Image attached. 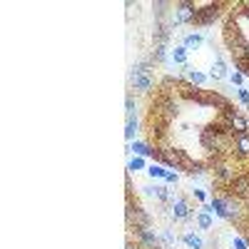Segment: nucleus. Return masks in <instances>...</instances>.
I'll use <instances>...</instances> for the list:
<instances>
[{"label": "nucleus", "instance_id": "a211bd4d", "mask_svg": "<svg viewBox=\"0 0 249 249\" xmlns=\"http://www.w3.org/2000/svg\"><path fill=\"white\" fill-rule=\"evenodd\" d=\"M179 239H182V244H187V249H204L207 247L204 239L199 234H195V232H184Z\"/></svg>", "mask_w": 249, "mask_h": 249}, {"label": "nucleus", "instance_id": "4be33fe9", "mask_svg": "<svg viewBox=\"0 0 249 249\" xmlns=\"http://www.w3.org/2000/svg\"><path fill=\"white\" fill-rule=\"evenodd\" d=\"M187 80H190V82H192V85H197V88H202V85H204V82H207V80H210V77H207L204 72H199V70H192V68H187Z\"/></svg>", "mask_w": 249, "mask_h": 249}, {"label": "nucleus", "instance_id": "ddd939ff", "mask_svg": "<svg viewBox=\"0 0 249 249\" xmlns=\"http://www.w3.org/2000/svg\"><path fill=\"white\" fill-rule=\"evenodd\" d=\"M227 77H230V70H227V62H224L222 57H217V60L212 62V68H210V80L222 82V80H227Z\"/></svg>", "mask_w": 249, "mask_h": 249}, {"label": "nucleus", "instance_id": "a878e982", "mask_svg": "<svg viewBox=\"0 0 249 249\" xmlns=\"http://www.w3.org/2000/svg\"><path fill=\"white\" fill-rule=\"evenodd\" d=\"M124 115H127V117H135V97H132V95L124 97Z\"/></svg>", "mask_w": 249, "mask_h": 249}, {"label": "nucleus", "instance_id": "f3484780", "mask_svg": "<svg viewBox=\"0 0 249 249\" xmlns=\"http://www.w3.org/2000/svg\"><path fill=\"white\" fill-rule=\"evenodd\" d=\"M202 43H204V35H202V33H187V35L182 37V45H184L187 50H199Z\"/></svg>", "mask_w": 249, "mask_h": 249}, {"label": "nucleus", "instance_id": "f03ea898", "mask_svg": "<svg viewBox=\"0 0 249 249\" xmlns=\"http://www.w3.org/2000/svg\"><path fill=\"white\" fill-rule=\"evenodd\" d=\"M199 142H202L204 150H210V152H222V150L227 147V142H232V132L227 130V124H224V127H219V124H210V127L202 130Z\"/></svg>", "mask_w": 249, "mask_h": 249}, {"label": "nucleus", "instance_id": "423d86ee", "mask_svg": "<svg viewBox=\"0 0 249 249\" xmlns=\"http://www.w3.org/2000/svg\"><path fill=\"white\" fill-rule=\"evenodd\" d=\"M135 244L137 249H162V239L152 227H135Z\"/></svg>", "mask_w": 249, "mask_h": 249}, {"label": "nucleus", "instance_id": "7c9ffc66", "mask_svg": "<svg viewBox=\"0 0 249 249\" xmlns=\"http://www.w3.org/2000/svg\"><path fill=\"white\" fill-rule=\"evenodd\" d=\"M127 249H135V247H132V244H127Z\"/></svg>", "mask_w": 249, "mask_h": 249}, {"label": "nucleus", "instance_id": "6e6552de", "mask_svg": "<svg viewBox=\"0 0 249 249\" xmlns=\"http://www.w3.org/2000/svg\"><path fill=\"white\" fill-rule=\"evenodd\" d=\"M222 15V3H207L204 8H199L197 13V20H195V25L199 28H207V25H212L214 20Z\"/></svg>", "mask_w": 249, "mask_h": 249}, {"label": "nucleus", "instance_id": "b1692460", "mask_svg": "<svg viewBox=\"0 0 249 249\" xmlns=\"http://www.w3.org/2000/svg\"><path fill=\"white\" fill-rule=\"evenodd\" d=\"M147 175H150L152 179H164V175H167V167H164V164H160V162H152L150 167H147Z\"/></svg>", "mask_w": 249, "mask_h": 249}, {"label": "nucleus", "instance_id": "2eb2a0df", "mask_svg": "<svg viewBox=\"0 0 249 249\" xmlns=\"http://www.w3.org/2000/svg\"><path fill=\"white\" fill-rule=\"evenodd\" d=\"M127 152H135V157H152L155 155V147H152V144H147V142L135 140V142H130Z\"/></svg>", "mask_w": 249, "mask_h": 249}, {"label": "nucleus", "instance_id": "cd10ccee", "mask_svg": "<svg viewBox=\"0 0 249 249\" xmlns=\"http://www.w3.org/2000/svg\"><path fill=\"white\" fill-rule=\"evenodd\" d=\"M230 82H232V85H237V88H242L244 75H242V72H232V75H230Z\"/></svg>", "mask_w": 249, "mask_h": 249}, {"label": "nucleus", "instance_id": "5701e85b", "mask_svg": "<svg viewBox=\"0 0 249 249\" xmlns=\"http://www.w3.org/2000/svg\"><path fill=\"white\" fill-rule=\"evenodd\" d=\"M137 127H140V122H137V117H127V124H124V137H127V142H135Z\"/></svg>", "mask_w": 249, "mask_h": 249}, {"label": "nucleus", "instance_id": "393cba45", "mask_svg": "<svg viewBox=\"0 0 249 249\" xmlns=\"http://www.w3.org/2000/svg\"><path fill=\"white\" fill-rule=\"evenodd\" d=\"M127 170H130V172H140V170H144V157H130Z\"/></svg>", "mask_w": 249, "mask_h": 249}, {"label": "nucleus", "instance_id": "bb28decb", "mask_svg": "<svg viewBox=\"0 0 249 249\" xmlns=\"http://www.w3.org/2000/svg\"><path fill=\"white\" fill-rule=\"evenodd\" d=\"M237 97H239V102L244 107H249V90L247 88H237Z\"/></svg>", "mask_w": 249, "mask_h": 249}, {"label": "nucleus", "instance_id": "aec40b11", "mask_svg": "<svg viewBox=\"0 0 249 249\" xmlns=\"http://www.w3.org/2000/svg\"><path fill=\"white\" fill-rule=\"evenodd\" d=\"M187 53H190V50H187L184 45H177L172 53H170V57H172V62H175V65H179V68H190V65H187Z\"/></svg>", "mask_w": 249, "mask_h": 249}, {"label": "nucleus", "instance_id": "f8f14e48", "mask_svg": "<svg viewBox=\"0 0 249 249\" xmlns=\"http://www.w3.org/2000/svg\"><path fill=\"white\" fill-rule=\"evenodd\" d=\"M140 190H144V195H150V197H155L160 202H172L175 199L172 192L164 184H144V187H140Z\"/></svg>", "mask_w": 249, "mask_h": 249}, {"label": "nucleus", "instance_id": "20e7f679", "mask_svg": "<svg viewBox=\"0 0 249 249\" xmlns=\"http://www.w3.org/2000/svg\"><path fill=\"white\" fill-rule=\"evenodd\" d=\"M222 120H224V124H227V130H230L232 135H242V132H249V117L242 112V110H237V107H224L222 110Z\"/></svg>", "mask_w": 249, "mask_h": 249}, {"label": "nucleus", "instance_id": "39448f33", "mask_svg": "<svg viewBox=\"0 0 249 249\" xmlns=\"http://www.w3.org/2000/svg\"><path fill=\"white\" fill-rule=\"evenodd\" d=\"M184 92H187V97H190V100H195L197 105L219 107V110L230 107V100H227V97H222V95H219V92H214V90H202V88H197L195 92H190V90H184Z\"/></svg>", "mask_w": 249, "mask_h": 249}, {"label": "nucleus", "instance_id": "6ab92c4d", "mask_svg": "<svg viewBox=\"0 0 249 249\" xmlns=\"http://www.w3.org/2000/svg\"><path fill=\"white\" fill-rule=\"evenodd\" d=\"M195 222H197V227H199L202 232H210V230H212V224H214V219H212V212H204V210L195 214Z\"/></svg>", "mask_w": 249, "mask_h": 249}, {"label": "nucleus", "instance_id": "4468645a", "mask_svg": "<svg viewBox=\"0 0 249 249\" xmlns=\"http://www.w3.org/2000/svg\"><path fill=\"white\" fill-rule=\"evenodd\" d=\"M210 212L217 214V217L224 219V222H230V212H227V204H224V197H222V195L212 197V202H210Z\"/></svg>", "mask_w": 249, "mask_h": 249}, {"label": "nucleus", "instance_id": "9d476101", "mask_svg": "<svg viewBox=\"0 0 249 249\" xmlns=\"http://www.w3.org/2000/svg\"><path fill=\"white\" fill-rule=\"evenodd\" d=\"M212 170H214V177L222 182V184H232L234 182V170L230 167V164H227V162H219V160H214L212 162Z\"/></svg>", "mask_w": 249, "mask_h": 249}, {"label": "nucleus", "instance_id": "c756f323", "mask_svg": "<svg viewBox=\"0 0 249 249\" xmlns=\"http://www.w3.org/2000/svg\"><path fill=\"white\" fill-rule=\"evenodd\" d=\"M192 192H195V197H197L199 202H204V199H207V195H204V190H192Z\"/></svg>", "mask_w": 249, "mask_h": 249}, {"label": "nucleus", "instance_id": "412c9836", "mask_svg": "<svg viewBox=\"0 0 249 249\" xmlns=\"http://www.w3.org/2000/svg\"><path fill=\"white\" fill-rule=\"evenodd\" d=\"M160 239H162V249H175L177 244V234H172V230H160Z\"/></svg>", "mask_w": 249, "mask_h": 249}, {"label": "nucleus", "instance_id": "1a4fd4ad", "mask_svg": "<svg viewBox=\"0 0 249 249\" xmlns=\"http://www.w3.org/2000/svg\"><path fill=\"white\" fill-rule=\"evenodd\" d=\"M127 222H135V227H152V217L140 204H132V199H127Z\"/></svg>", "mask_w": 249, "mask_h": 249}, {"label": "nucleus", "instance_id": "2f4dec72", "mask_svg": "<svg viewBox=\"0 0 249 249\" xmlns=\"http://www.w3.org/2000/svg\"><path fill=\"white\" fill-rule=\"evenodd\" d=\"M244 199H247V204H249V195H247V197H244Z\"/></svg>", "mask_w": 249, "mask_h": 249}, {"label": "nucleus", "instance_id": "7ed1b4c3", "mask_svg": "<svg viewBox=\"0 0 249 249\" xmlns=\"http://www.w3.org/2000/svg\"><path fill=\"white\" fill-rule=\"evenodd\" d=\"M199 13V5L190 3V0H179L172 5V25H195Z\"/></svg>", "mask_w": 249, "mask_h": 249}, {"label": "nucleus", "instance_id": "dca6fc26", "mask_svg": "<svg viewBox=\"0 0 249 249\" xmlns=\"http://www.w3.org/2000/svg\"><path fill=\"white\" fill-rule=\"evenodd\" d=\"M230 187H232V192H234L237 197H247V195H249V175H237Z\"/></svg>", "mask_w": 249, "mask_h": 249}, {"label": "nucleus", "instance_id": "c85d7f7f", "mask_svg": "<svg viewBox=\"0 0 249 249\" xmlns=\"http://www.w3.org/2000/svg\"><path fill=\"white\" fill-rule=\"evenodd\" d=\"M164 182H167V184H177V182H179V175L172 172V170H167V175H164Z\"/></svg>", "mask_w": 249, "mask_h": 249}, {"label": "nucleus", "instance_id": "9b49d317", "mask_svg": "<svg viewBox=\"0 0 249 249\" xmlns=\"http://www.w3.org/2000/svg\"><path fill=\"white\" fill-rule=\"evenodd\" d=\"M232 152L242 160H249V132L232 135Z\"/></svg>", "mask_w": 249, "mask_h": 249}, {"label": "nucleus", "instance_id": "0eeeda50", "mask_svg": "<svg viewBox=\"0 0 249 249\" xmlns=\"http://www.w3.org/2000/svg\"><path fill=\"white\" fill-rule=\"evenodd\" d=\"M170 217H172V222H187V219L195 217V212H192L190 202H187L184 197H175L170 202Z\"/></svg>", "mask_w": 249, "mask_h": 249}, {"label": "nucleus", "instance_id": "f257e3e1", "mask_svg": "<svg viewBox=\"0 0 249 249\" xmlns=\"http://www.w3.org/2000/svg\"><path fill=\"white\" fill-rule=\"evenodd\" d=\"M130 82H132V88H135L140 95L152 92V88H155L152 62H150V60H140V62H135V65H132V72H130Z\"/></svg>", "mask_w": 249, "mask_h": 249}]
</instances>
